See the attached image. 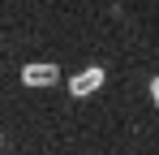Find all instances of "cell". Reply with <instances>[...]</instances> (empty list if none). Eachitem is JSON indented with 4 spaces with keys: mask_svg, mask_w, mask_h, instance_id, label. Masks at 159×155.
<instances>
[{
    "mask_svg": "<svg viewBox=\"0 0 159 155\" xmlns=\"http://www.w3.org/2000/svg\"><path fill=\"white\" fill-rule=\"evenodd\" d=\"M56 78H60L56 60H30V65H22V86H30V91H39V86H56Z\"/></svg>",
    "mask_w": 159,
    "mask_h": 155,
    "instance_id": "obj_1",
    "label": "cell"
},
{
    "mask_svg": "<svg viewBox=\"0 0 159 155\" xmlns=\"http://www.w3.org/2000/svg\"><path fill=\"white\" fill-rule=\"evenodd\" d=\"M103 69L99 65H90V69H82V73H73L69 78V95H78V99H86V95H95L99 86H103Z\"/></svg>",
    "mask_w": 159,
    "mask_h": 155,
    "instance_id": "obj_2",
    "label": "cell"
},
{
    "mask_svg": "<svg viewBox=\"0 0 159 155\" xmlns=\"http://www.w3.org/2000/svg\"><path fill=\"white\" fill-rule=\"evenodd\" d=\"M151 95H155V103H159V78H155V82H151Z\"/></svg>",
    "mask_w": 159,
    "mask_h": 155,
    "instance_id": "obj_3",
    "label": "cell"
},
{
    "mask_svg": "<svg viewBox=\"0 0 159 155\" xmlns=\"http://www.w3.org/2000/svg\"><path fill=\"white\" fill-rule=\"evenodd\" d=\"M0 147H4V138H0Z\"/></svg>",
    "mask_w": 159,
    "mask_h": 155,
    "instance_id": "obj_4",
    "label": "cell"
}]
</instances>
